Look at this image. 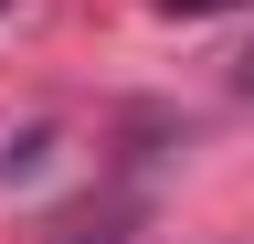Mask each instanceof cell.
Wrapping results in <instances>:
<instances>
[{"instance_id":"6da1fadb","label":"cell","mask_w":254,"mask_h":244,"mask_svg":"<svg viewBox=\"0 0 254 244\" xmlns=\"http://www.w3.org/2000/svg\"><path fill=\"white\" fill-rule=\"evenodd\" d=\"M127 234H138V202H85L53 223V244H127Z\"/></svg>"},{"instance_id":"7a4b0ae2","label":"cell","mask_w":254,"mask_h":244,"mask_svg":"<svg viewBox=\"0 0 254 244\" xmlns=\"http://www.w3.org/2000/svg\"><path fill=\"white\" fill-rule=\"evenodd\" d=\"M53 160V128H21L11 149H0V180H32V170H43Z\"/></svg>"},{"instance_id":"3957f363","label":"cell","mask_w":254,"mask_h":244,"mask_svg":"<svg viewBox=\"0 0 254 244\" xmlns=\"http://www.w3.org/2000/svg\"><path fill=\"white\" fill-rule=\"evenodd\" d=\"M159 11H222V0H159Z\"/></svg>"},{"instance_id":"277c9868","label":"cell","mask_w":254,"mask_h":244,"mask_svg":"<svg viewBox=\"0 0 254 244\" xmlns=\"http://www.w3.org/2000/svg\"><path fill=\"white\" fill-rule=\"evenodd\" d=\"M233 85H244V96H254V53H244V75H233Z\"/></svg>"}]
</instances>
